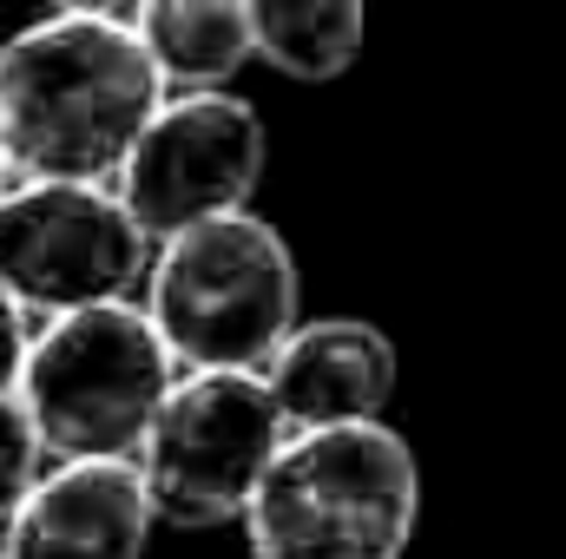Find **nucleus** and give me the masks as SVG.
Wrapping results in <instances>:
<instances>
[{"instance_id": "1", "label": "nucleus", "mask_w": 566, "mask_h": 559, "mask_svg": "<svg viewBox=\"0 0 566 559\" xmlns=\"http://www.w3.org/2000/svg\"><path fill=\"white\" fill-rule=\"evenodd\" d=\"M165 80L126 20L46 13L0 40V145L20 178L113 184Z\"/></svg>"}, {"instance_id": "2", "label": "nucleus", "mask_w": 566, "mask_h": 559, "mask_svg": "<svg viewBox=\"0 0 566 559\" xmlns=\"http://www.w3.org/2000/svg\"><path fill=\"white\" fill-rule=\"evenodd\" d=\"M422 474L389 421L290 428L244 507L258 559H402Z\"/></svg>"}, {"instance_id": "3", "label": "nucleus", "mask_w": 566, "mask_h": 559, "mask_svg": "<svg viewBox=\"0 0 566 559\" xmlns=\"http://www.w3.org/2000/svg\"><path fill=\"white\" fill-rule=\"evenodd\" d=\"M145 277V316L178 369H264L277 342L303 323L296 257L277 224L251 204L158 238Z\"/></svg>"}, {"instance_id": "4", "label": "nucleus", "mask_w": 566, "mask_h": 559, "mask_svg": "<svg viewBox=\"0 0 566 559\" xmlns=\"http://www.w3.org/2000/svg\"><path fill=\"white\" fill-rule=\"evenodd\" d=\"M171 382L178 362L151 329L145 303L113 296L46 316L27 336L13 395L40 434V454L86 461V454H139Z\"/></svg>"}, {"instance_id": "5", "label": "nucleus", "mask_w": 566, "mask_h": 559, "mask_svg": "<svg viewBox=\"0 0 566 559\" xmlns=\"http://www.w3.org/2000/svg\"><path fill=\"white\" fill-rule=\"evenodd\" d=\"M290 434L258 369H191L165 389L139 441V481L151 520L231 527L244 520L258 474Z\"/></svg>"}, {"instance_id": "6", "label": "nucleus", "mask_w": 566, "mask_h": 559, "mask_svg": "<svg viewBox=\"0 0 566 559\" xmlns=\"http://www.w3.org/2000/svg\"><path fill=\"white\" fill-rule=\"evenodd\" d=\"M151 264V238L113 184L20 178L0 198V283L27 316L133 296Z\"/></svg>"}, {"instance_id": "7", "label": "nucleus", "mask_w": 566, "mask_h": 559, "mask_svg": "<svg viewBox=\"0 0 566 559\" xmlns=\"http://www.w3.org/2000/svg\"><path fill=\"white\" fill-rule=\"evenodd\" d=\"M264 158H271V139L251 99L224 86L165 93L126 151V165L113 171V191L126 198L133 224L158 244L198 218L244 211L264 184Z\"/></svg>"}, {"instance_id": "8", "label": "nucleus", "mask_w": 566, "mask_h": 559, "mask_svg": "<svg viewBox=\"0 0 566 559\" xmlns=\"http://www.w3.org/2000/svg\"><path fill=\"white\" fill-rule=\"evenodd\" d=\"M151 500L133 454L53 461L0 527V559H145Z\"/></svg>"}, {"instance_id": "9", "label": "nucleus", "mask_w": 566, "mask_h": 559, "mask_svg": "<svg viewBox=\"0 0 566 559\" xmlns=\"http://www.w3.org/2000/svg\"><path fill=\"white\" fill-rule=\"evenodd\" d=\"M258 376L277 402L283 428L382 421L396 395V342L363 316H316L283 336Z\"/></svg>"}, {"instance_id": "10", "label": "nucleus", "mask_w": 566, "mask_h": 559, "mask_svg": "<svg viewBox=\"0 0 566 559\" xmlns=\"http://www.w3.org/2000/svg\"><path fill=\"white\" fill-rule=\"evenodd\" d=\"M126 27L145 46L151 73L165 80V93L224 86L238 66H251L244 0H133Z\"/></svg>"}, {"instance_id": "11", "label": "nucleus", "mask_w": 566, "mask_h": 559, "mask_svg": "<svg viewBox=\"0 0 566 559\" xmlns=\"http://www.w3.org/2000/svg\"><path fill=\"white\" fill-rule=\"evenodd\" d=\"M244 13H251V60L303 86L349 73L369 33V0H244Z\"/></svg>"}, {"instance_id": "12", "label": "nucleus", "mask_w": 566, "mask_h": 559, "mask_svg": "<svg viewBox=\"0 0 566 559\" xmlns=\"http://www.w3.org/2000/svg\"><path fill=\"white\" fill-rule=\"evenodd\" d=\"M33 481H40V434H33L27 409H20V395L7 389V395H0V527H7V514L27 500Z\"/></svg>"}, {"instance_id": "13", "label": "nucleus", "mask_w": 566, "mask_h": 559, "mask_svg": "<svg viewBox=\"0 0 566 559\" xmlns=\"http://www.w3.org/2000/svg\"><path fill=\"white\" fill-rule=\"evenodd\" d=\"M27 336H33V316L7 296V283H0V395L20 382V362H27Z\"/></svg>"}, {"instance_id": "14", "label": "nucleus", "mask_w": 566, "mask_h": 559, "mask_svg": "<svg viewBox=\"0 0 566 559\" xmlns=\"http://www.w3.org/2000/svg\"><path fill=\"white\" fill-rule=\"evenodd\" d=\"M53 13H86V20H126L133 0H46Z\"/></svg>"}, {"instance_id": "15", "label": "nucleus", "mask_w": 566, "mask_h": 559, "mask_svg": "<svg viewBox=\"0 0 566 559\" xmlns=\"http://www.w3.org/2000/svg\"><path fill=\"white\" fill-rule=\"evenodd\" d=\"M13 184H20V171H13V158H7V145H0V198H7Z\"/></svg>"}]
</instances>
